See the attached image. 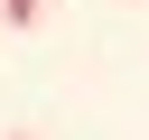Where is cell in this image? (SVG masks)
I'll return each instance as SVG.
<instances>
[{
	"instance_id": "cell-2",
	"label": "cell",
	"mask_w": 149,
	"mask_h": 140,
	"mask_svg": "<svg viewBox=\"0 0 149 140\" xmlns=\"http://www.w3.org/2000/svg\"><path fill=\"white\" fill-rule=\"evenodd\" d=\"M9 140H19V131H9Z\"/></svg>"
},
{
	"instance_id": "cell-1",
	"label": "cell",
	"mask_w": 149,
	"mask_h": 140,
	"mask_svg": "<svg viewBox=\"0 0 149 140\" xmlns=\"http://www.w3.org/2000/svg\"><path fill=\"white\" fill-rule=\"evenodd\" d=\"M37 9H47V0H0V19H9V28H37Z\"/></svg>"
}]
</instances>
